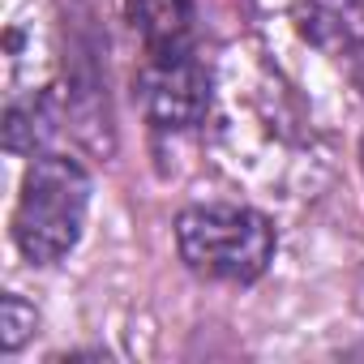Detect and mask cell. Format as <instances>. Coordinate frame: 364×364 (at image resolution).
Instances as JSON below:
<instances>
[{"mask_svg":"<svg viewBox=\"0 0 364 364\" xmlns=\"http://www.w3.org/2000/svg\"><path fill=\"white\" fill-rule=\"evenodd\" d=\"M90 210V176L65 154H35L22 176V198L14 210V245L26 262L52 266L82 240Z\"/></svg>","mask_w":364,"mask_h":364,"instance_id":"6da1fadb","label":"cell"},{"mask_svg":"<svg viewBox=\"0 0 364 364\" xmlns=\"http://www.w3.org/2000/svg\"><path fill=\"white\" fill-rule=\"evenodd\" d=\"M185 266L219 283H253L274 257V228L249 206H193L176 219Z\"/></svg>","mask_w":364,"mask_h":364,"instance_id":"7a4b0ae2","label":"cell"},{"mask_svg":"<svg viewBox=\"0 0 364 364\" xmlns=\"http://www.w3.org/2000/svg\"><path fill=\"white\" fill-rule=\"evenodd\" d=\"M137 103L154 129L202 124L210 112V73L198 52H146L137 69Z\"/></svg>","mask_w":364,"mask_h":364,"instance_id":"3957f363","label":"cell"},{"mask_svg":"<svg viewBox=\"0 0 364 364\" xmlns=\"http://www.w3.org/2000/svg\"><path fill=\"white\" fill-rule=\"evenodd\" d=\"M296 26L313 48L351 56L364 48V0H296Z\"/></svg>","mask_w":364,"mask_h":364,"instance_id":"277c9868","label":"cell"},{"mask_svg":"<svg viewBox=\"0 0 364 364\" xmlns=\"http://www.w3.org/2000/svg\"><path fill=\"white\" fill-rule=\"evenodd\" d=\"M129 22L146 52L193 48V0H129Z\"/></svg>","mask_w":364,"mask_h":364,"instance_id":"5b68a950","label":"cell"},{"mask_svg":"<svg viewBox=\"0 0 364 364\" xmlns=\"http://www.w3.org/2000/svg\"><path fill=\"white\" fill-rule=\"evenodd\" d=\"M56 133V95L52 86H39V90H26L9 103V116H5V146L14 154H35L48 137Z\"/></svg>","mask_w":364,"mask_h":364,"instance_id":"8992f818","label":"cell"},{"mask_svg":"<svg viewBox=\"0 0 364 364\" xmlns=\"http://www.w3.org/2000/svg\"><path fill=\"white\" fill-rule=\"evenodd\" d=\"M35 304H26L22 296H5L0 304V347L5 351H18L31 334H35Z\"/></svg>","mask_w":364,"mask_h":364,"instance_id":"52a82bcc","label":"cell"},{"mask_svg":"<svg viewBox=\"0 0 364 364\" xmlns=\"http://www.w3.org/2000/svg\"><path fill=\"white\" fill-rule=\"evenodd\" d=\"M351 82H355V90L364 95V48L351 52Z\"/></svg>","mask_w":364,"mask_h":364,"instance_id":"ba28073f","label":"cell"},{"mask_svg":"<svg viewBox=\"0 0 364 364\" xmlns=\"http://www.w3.org/2000/svg\"><path fill=\"white\" fill-rule=\"evenodd\" d=\"M360 167H364V141H360Z\"/></svg>","mask_w":364,"mask_h":364,"instance_id":"9c48e42d","label":"cell"}]
</instances>
